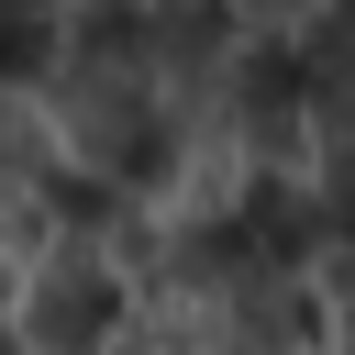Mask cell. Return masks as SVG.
<instances>
[{"mask_svg": "<svg viewBox=\"0 0 355 355\" xmlns=\"http://www.w3.org/2000/svg\"><path fill=\"white\" fill-rule=\"evenodd\" d=\"M44 111H55V144L78 166H100L122 200H178L189 189V144H178V111H166V78H155L144 0H67Z\"/></svg>", "mask_w": 355, "mask_h": 355, "instance_id": "obj_1", "label": "cell"}, {"mask_svg": "<svg viewBox=\"0 0 355 355\" xmlns=\"http://www.w3.org/2000/svg\"><path fill=\"white\" fill-rule=\"evenodd\" d=\"M322 300H333V322L355 333V244H333V288H322Z\"/></svg>", "mask_w": 355, "mask_h": 355, "instance_id": "obj_7", "label": "cell"}, {"mask_svg": "<svg viewBox=\"0 0 355 355\" xmlns=\"http://www.w3.org/2000/svg\"><path fill=\"white\" fill-rule=\"evenodd\" d=\"M0 300H11V288H0Z\"/></svg>", "mask_w": 355, "mask_h": 355, "instance_id": "obj_10", "label": "cell"}, {"mask_svg": "<svg viewBox=\"0 0 355 355\" xmlns=\"http://www.w3.org/2000/svg\"><path fill=\"white\" fill-rule=\"evenodd\" d=\"M133 266L122 244H89V233H55L22 255V300H11V333L22 355H111V333L133 322Z\"/></svg>", "mask_w": 355, "mask_h": 355, "instance_id": "obj_2", "label": "cell"}, {"mask_svg": "<svg viewBox=\"0 0 355 355\" xmlns=\"http://www.w3.org/2000/svg\"><path fill=\"white\" fill-rule=\"evenodd\" d=\"M22 11H67V0H22Z\"/></svg>", "mask_w": 355, "mask_h": 355, "instance_id": "obj_9", "label": "cell"}, {"mask_svg": "<svg viewBox=\"0 0 355 355\" xmlns=\"http://www.w3.org/2000/svg\"><path fill=\"white\" fill-rule=\"evenodd\" d=\"M255 33H300V22H322V0H233Z\"/></svg>", "mask_w": 355, "mask_h": 355, "instance_id": "obj_6", "label": "cell"}, {"mask_svg": "<svg viewBox=\"0 0 355 355\" xmlns=\"http://www.w3.org/2000/svg\"><path fill=\"white\" fill-rule=\"evenodd\" d=\"M55 33H67V11H22V0H0V78L44 89V67H55Z\"/></svg>", "mask_w": 355, "mask_h": 355, "instance_id": "obj_4", "label": "cell"}, {"mask_svg": "<svg viewBox=\"0 0 355 355\" xmlns=\"http://www.w3.org/2000/svg\"><path fill=\"white\" fill-rule=\"evenodd\" d=\"M55 155H67V144H55V111H44V89L0 78V233H11L22 255L44 244V211H33V200H44V178H55Z\"/></svg>", "mask_w": 355, "mask_h": 355, "instance_id": "obj_3", "label": "cell"}, {"mask_svg": "<svg viewBox=\"0 0 355 355\" xmlns=\"http://www.w3.org/2000/svg\"><path fill=\"white\" fill-rule=\"evenodd\" d=\"M0 355H22V333H11V322H0Z\"/></svg>", "mask_w": 355, "mask_h": 355, "instance_id": "obj_8", "label": "cell"}, {"mask_svg": "<svg viewBox=\"0 0 355 355\" xmlns=\"http://www.w3.org/2000/svg\"><path fill=\"white\" fill-rule=\"evenodd\" d=\"M311 189H322V244H355V155L311 166Z\"/></svg>", "mask_w": 355, "mask_h": 355, "instance_id": "obj_5", "label": "cell"}]
</instances>
